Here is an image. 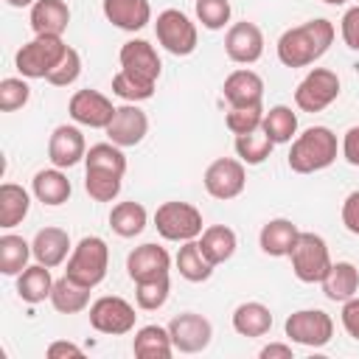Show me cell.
I'll return each instance as SVG.
<instances>
[{
    "instance_id": "1",
    "label": "cell",
    "mask_w": 359,
    "mask_h": 359,
    "mask_svg": "<svg viewBox=\"0 0 359 359\" xmlns=\"http://www.w3.org/2000/svg\"><path fill=\"white\" fill-rule=\"evenodd\" d=\"M334 36H337V28L325 17H314L309 22H300V25H294V28L280 34V39H278V62L283 67H309L320 56H325V50L331 48Z\"/></svg>"
},
{
    "instance_id": "2",
    "label": "cell",
    "mask_w": 359,
    "mask_h": 359,
    "mask_svg": "<svg viewBox=\"0 0 359 359\" xmlns=\"http://www.w3.org/2000/svg\"><path fill=\"white\" fill-rule=\"evenodd\" d=\"M337 154H339L337 135L328 126H309L292 140L286 163L294 174H314L328 168L337 160Z\"/></svg>"
},
{
    "instance_id": "3",
    "label": "cell",
    "mask_w": 359,
    "mask_h": 359,
    "mask_svg": "<svg viewBox=\"0 0 359 359\" xmlns=\"http://www.w3.org/2000/svg\"><path fill=\"white\" fill-rule=\"evenodd\" d=\"M107 269H109V247H107V241L101 236H84L73 247L65 275L79 280L81 286L95 289L107 278Z\"/></svg>"
},
{
    "instance_id": "4",
    "label": "cell",
    "mask_w": 359,
    "mask_h": 359,
    "mask_svg": "<svg viewBox=\"0 0 359 359\" xmlns=\"http://www.w3.org/2000/svg\"><path fill=\"white\" fill-rule=\"evenodd\" d=\"M67 45L62 36H48V34H34L31 42H25L17 56H14V67L20 70L22 79H48L50 70L59 65V59L65 56Z\"/></svg>"
},
{
    "instance_id": "5",
    "label": "cell",
    "mask_w": 359,
    "mask_h": 359,
    "mask_svg": "<svg viewBox=\"0 0 359 359\" xmlns=\"http://www.w3.org/2000/svg\"><path fill=\"white\" fill-rule=\"evenodd\" d=\"M289 261H292L294 278L303 283H320L334 264L325 238L317 233H309V230H300V236L289 252Z\"/></svg>"
},
{
    "instance_id": "6",
    "label": "cell",
    "mask_w": 359,
    "mask_h": 359,
    "mask_svg": "<svg viewBox=\"0 0 359 359\" xmlns=\"http://www.w3.org/2000/svg\"><path fill=\"white\" fill-rule=\"evenodd\" d=\"M202 213L196 205L191 202H180V199H171V202H163L157 210H154V227L157 233L165 238V241H191V238H199L202 236Z\"/></svg>"
},
{
    "instance_id": "7",
    "label": "cell",
    "mask_w": 359,
    "mask_h": 359,
    "mask_svg": "<svg viewBox=\"0 0 359 359\" xmlns=\"http://www.w3.org/2000/svg\"><path fill=\"white\" fill-rule=\"evenodd\" d=\"M154 34L157 42L171 53V56H191L199 45V31L196 22L180 11V8H165L154 20Z\"/></svg>"
},
{
    "instance_id": "8",
    "label": "cell",
    "mask_w": 359,
    "mask_h": 359,
    "mask_svg": "<svg viewBox=\"0 0 359 359\" xmlns=\"http://www.w3.org/2000/svg\"><path fill=\"white\" fill-rule=\"evenodd\" d=\"M283 331H286L289 342H294V345L323 348L334 337V320L323 309H300V311H292L286 317Z\"/></svg>"
},
{
    "instance_id": "9",
    "label": "cell",
    "mask_w": 359,
    "mask_h": 359,
    "mask_svg": "<svg viewBox=\"0 0 359 359\" xmlns=\"http://www.w3.org/2000/svg\"><path fill=\"white\" fill-rule=\"evenodd\" d=\"M135 323H137L135 306L118 294H104V297L90 303V325L98 334L123 337V334L135 331Z\"/></svg>"
},
{
    "instance_id": "10",
    "label": "cell",
    "mask_w": 359,
    "mask_h": 359,
    "mask_svg": "<svg viewBox=\"0 0 359 359\" xmlns=\"http://www.w3.org/2000/svg\"><path fill=\"white\" fill-rule=\"evenodd\" d=\"M339 98V76L328 67H314L294 90V104L303 112H323Z\"/></svg>"
},
{
    "instance_id": "11",
    "label": "cell",
    "mask_w": 359,
    "mask_h": 359,
    "mask_svg": "<svg viewBox=\"0 0 359 359\" xmlns=\"http://www.w3.org/2000/svg\"><path fill=\"white\" fill-rule=\"evenodd\" d=\"M202 182H205V191L213 199L227 202V199H236L244 191V185H247V168H244V163L238 157H219V160H213L205 168Z\"/></svg>"
},
{
    "instance_id": "12",
    "label": "cell",
    "mask_w": 359,
    "mask_h": 359,
    "mask_svg": "<svg viewBox=\"0 0 359 359\" xmlns=\"http://www.w3.org/2000/svg\"><path fill=\"white\" fill-rule=\"evenodd\" d=\"M168 334L174 342V351L180 353H202L213 339V325L208 317L196 311H182L168 323Z\"/></svg>"
},
{
    "instance_id": "13",
    "label": "cell",
    "mask_w": 359,
    "mask_h": 359,
    "mask_svg": "<svg viewBox=\"0 0 359 359\" xmlns=\"http://www.w3.org/2000/svg\"><path fill=\"white\" fill-rule=\"evenodd\" d=\"M118 107H112V101L98 93V90H76L67 101V112L79 126H90V129H107L112 115Z\"/></svg>"
},
{
    "instance_id": "14",
    "label": "cell",
    "mask_w": 359,
    "mask_h": 359,
    "mask_svg": "<svg viewBox=\"0 0 359 359\" xmlns=\"http://www.w3.org/2000/svg\"><path fill=\"white\" fill-rule=\"evenodd\" d=\"M224 53L236 65H255L264 56V34L255 22H233L224 34Z\"/></svg>"
},
{
    "instance_id": "15",
    "label": "cell",
    "mask_w": 359,
    "mask_h": 359,
    "mask_svg": "<svg viewBox=\"0 0 359 359\" xmlns=\"http://www.w3.org/2000/svg\"><path fill=\"white\" fill-rule=\"evenodd\" d=\"M87 157V140L81 135L79 126L73 123H62L50 132L48 137V160L56 168H73L79 163H84Z\"/></svg>"
},
{
    "instance_id": "16",
    "label": "cell",
    "mask_w": 359,
    "mask_h": 359,
    "mask_svg": "<svg viewBox=\"0 0 359 359\" xmlns=\"http://www.w3.org/2000/svg\"><path fill=\"white\" fill-rule=\"evenodd\" d=\"M104 132L115 146L129 149V146H137L146 137L149 118L137 104H123V107L115 109V115H112V121H109V126Z\"/></svg>"
},
{
    "instance_id": "17",
    "label": "cell",
    "mask_w": 359,
    "mask_h": 359,
    "mask_svg": "<svg viewBox=\"0 0 359 359\" xmlns=\"http://www.w3.org/2000/svg\"><path fill=\"white\" fill-rule=\"evenodd\" d=\"M118 62H121V70L137 76V79H146V81H154L160 79V70H163V62L154 50L151 42L146 39H129L121 45V53H118Z\"/></svg>"
},
{
    "instance_id": "18",
    "label": "cell",
    "mask_w": 359,
    "mask_h": 359,
    "mask_svg": "<svg viewBox=\"0 0 359 359\" xmlns=\"http://www.w3.org/2000/svg\"><path fill=\"white\" fill-rule=\"evenodd\" d=\"M126 272L129 278L137 283V280H151V278H163L171 272V255L165 247L149 241V244H140L135 247L129 255H126Z\"/></svg>"
},
{
    "instance_id": "19",
    "label": "cell",
    "mask_w": 359,
    "mask_h": 359,
    "mask_svg": "<svg viewBox=\"0 0 359 359\" xmlns=\"http://www.w3.org/2000/svg\"><path fill=\"white\" fill-rule=\"evenodd\" d=\"M222 95L230 107H258L264 101V79L250 67H238L224 79Z\"/></svg>"
},
{
    "instance_id": "20",
    "label": "cell",
    "mask_w": 359,
    "mask_h": 359,
    "mask_svg": "<svg viewBox=\"0 0 359 359\" xmlns=\"http://www.w3.org/2000/svg\"><path fill=\"white\" fill-rule=\"evenodd\" d=\"M101 11L107 22L121 31H140L151 22V3L149 0H101Z\"/></svg>"
},
{
    "instance_id": "21",
    "label": "cell",
    "mask_w": 359,
    "mask_h": 359,
    "mask_svg": "<svg viewBox=\"0 0 359 359\" xmlns=\"http://www.w3.org/2000/svg\"><path fill=\"white\" fill-rule=\"evenodd\" d=\"M31 250H34V258L36 264H45V266H59L70 258L73 252V244H70V236L67 230L62 227H42L36 230L34 241H31Z\"/></svg>"
},
{
    "instance_id": "22",
    "label": "cell",
    "mask_w": 359,
    "mask_h": 359,
    "mask_svg": "<svg viewBox=\"0 0 359 359\" xmlns=\"http://www.w3.org/2000/svg\"><path fill=\"white\" fill-rule=\"evenodd\" d=\"M31 194L36 196V202H42V205H48V208H59V205H65V202L70 199L73 185H70L65 168L50 165V168H42V171L34 174V180H31Z\"/></svg>"
},
{
    "instance_id": "23",
    "label": "cell",
    "mask_w": 359,
    "mask_h": 359,
    "mask_svg": "<svg viewBox=\"0 0 359 359\" xmlns=\"http://www.w3.org/2000/svg\"><path fill=\"white\" fill-rule=\"evenodd\" d=\"M297 236H300V230L292 219H283V216L269 219L258 233V247H261V252H266L272 258H289Z\"/></svg>"
},
{
    "instance_id": "24",
    "label": "cell",
    "mask_w": 359,
    "mask_h": 359,
    "mask_svg": "<svg viewBox=\"0 0 359 359\" xmlns=\"http://www.w3.org/2000/svg\"><path fill=\"white\" fill-rule=\"evenodd\" d=\"M70 25V8L65 0H36L31 6V31L62 36Z\"/></svg>"
},
{
    "instance_id": "25",
    "label": "cell",
    "mask_w": 359,
    "mask_h": 359,
    "mask_svg": "<svg viewBox=\"0 0 359 359\" xmlns=\"http://www.w3.org/2000/svg\"><path fill=\"white\" fill-rule=\"evenodd\" d=\"M320 286L331 303H345L359 292V269L351 261H334Z\"/></svg>"
},
{
    "instance_id": "26",
    "label": "cell",
    "mask_w": 359,
    "mask_h": 359,
    "mask_svg": "<svg viewBox=\"0 0 359 359\" xmlns=\"http://www.w3.org/2000/svg\"><path fill=\"white\" fill-rule=\"evenodd\" d=\"M132 353L137 359H168L174 353V342H171V334H168V325H143L135 331V339H132Z\"/></svg>"
},
{
    "instance_id": "27",
    "label": "cell",
    "mask_w": 359,
    "mask_h": 359,
    "mask_svg": "<svg viewBox=\"0 0 359 359\" xmlns=\"http://www.w3.org/2000/svg\"><path fill=\"white\" fill-rule=\"evenodd\" d=\"M90 286H81L79 280L62 275L53 280V292H50V306L59 311V314H79L84 309H90Z\"/></svg>"
},
{
    "instance_id": "28",
    "label": "cell",
    "mask_w": 359,
    "mask_h": 359,
    "mask_svg": "<svg viewBox=\"0 0 359 359\" xmlns=\"http://www.w3.org/2000/svg\"><path fill=\"white\" fill-rule=\"evenodd\" d=\"M199 247H202L205 258H208L213 266H219V264H224V261H230V258L236 255L238 238H236V233H233L227 224H210V227L202 230Z\"/></svg>"
},
{
    "instance_id": "29",
    "label": "cell",
    "mask_w": 359,
    "mask_h": 359,
    "mask_svg": "<svg viewBox=\"0 0 359 359\" xmlns=\"http://www.w3.org/2000/svg\"><path fill=\"white\" fill-rule=\"evenodd\" d=\"M53 292V278H50V266L45 264H31L17 275V294L20 300L36 306L45 297H50Z\"/></svg>"
},
{
    "instance_id": "30",
    "label": "cell",
    "mask_w": 359,
    "mask_h": 359,
    "mask_svg": "<svg viewBox=\"0 0 359 359\" xmlns=\"http://www.w3.org/2000/svg\"><path fill=\"white\" fill-rule=\"evenodd\" d=\"M272 328V311L258 303V300H247L241 306H236L233 311V331L241 337H264Z\"/></svg>"
},
{
    "instance_id": "31",
    "label": "cell",
    "mask_w": 359,
    "mask_h": 359,
    "mask_svg": "<svg viewBox=\"0 0 359 359\" xmlns=\"http://www.w3.org/2000/svg\"><path fill=\"white\" fill-rule=\"evenodd\" d=\"M31 210V194L17 185V182H3L0 185V227L11 230L17 227Z\"/></svg>"
},
{
    "instance_id": "32",
    "label": "cell",
    "mask_w": 359,
    "mask_h": 359,
    "mask_svg": "<svg viewBox=\"0 0 359 359\" xmlns=\"http://www.w3.org/2000/svg\"><path fill=\"white\" fill-rule=\"evenodd\" d=\"M146 222H149V213L140 202L129 199V202H118L112 210H109V227L115 236L121 238H135L146 230Z\"/></svg>"
},
{
    "instance_id": "33",
    "label": "cell",
    "mask_w": 359,
    "mask_h": 359,
    "mask_svg": "<svg viewBox=\"0 0 359 359\" xmlns=\"http://www.w3.org/2000/svg\"><path fill=\"white\" fill-rule=\"evenodd\" d=\"M174 264H177V272H180L185 280H191V283H202V280H208V278L213 275V264L205 258V252H202V247H199L196 238L182 241V247H180V252H177V258H174Z\"/></svg>"
},
{
    "instance_id": "34",
    "label": "cell",
    "mask_w": 359,
    "mask_h": 359,
    "mask_svg": "<svg viewBox=\"0 0 359 359\" xmlns=\"http://www.w3.org/2000/svg\"><path fill=\"white\" fill-rule=\"evenodd\" d=\"M261 129L269 135V140L278 143H292L297 137V115L292 112V107L286 104H275L264 112V123Z\"/></svg>"
},
{
    "instance_id": "35",
    "label": "cell",
    "mask_w": 359,
    "mask_h": 359,
    "mask_svg": "<svg viewBox=\"0 0 359 359\" xmlns=\"http://www.w3.org/2000/svg\"><path fill=\"white\" fill-rule=\"evenodd\" d=\"M31 255H34V250H31V244L22 236H17V233L0 236V272L3 275L17 278L28 266Z\"/></svg>"
},
{
    "instance_id": "36",
    "label": "cell",
    "mask_w": 359,
    "mask_h": 359,
    "mask_svg": "<svg viewBox=\"0 0 359 359\" xmlns=\"http://www.w3.org/2000/svg\"><path fill=\"white\" fill-rule=\"evenodd\" d=\"M275 143L269 140V135L264 129L247 132V135H236V154L244 165H261L269 154H272Z\"/></svg>"
},
{
    "instance_id": "37",
    "label": "cell",
    "mask_w": 359,
    "mask_h": 359,
    "mask_svg": "<svg viewBox=\"0 0 359 359\" xmlns=\"http://www.w3.org/2000/svg\"><path fill=\"white\" fill-rule=\"evenodd\" d=\"M84 168H95V171H112V174H126V154L121 146L109 143H95L87 149L84 157Z\"/></svg>"
},
{
    "instance_id": "38",
    "label": "cell",
    "mask_w": 359,
    "mask_h": 359,
    "mask_svg": "<svg viewBox=\"0 0 359 359\" xmlns=\"http://www.w3.org/2000/svg\"><path fill=\"white\" fill-rule=\"evenodd\" d=\"M121 174L112 171H95V168H84V191L90 194V199L95 202H112L121 194Z\"/></svg>"
},
{
    "instance_id": "39",
    "label": "cell",
    "mask_w": 359,
    "mask_h": 359,
    "mask_svg": "<svg viewBox=\"0 0 359 359\" xmlns=\"http://www.w3.org/2000/svg\"><path fill=\"white\" fill-rule=\"evenodd\" d=\"M154 81H146V79H137L126 70H118L112 76V93L118 98H123L126 104H140V101H149L154 95Z\"/></svg>"
},
{
    "instance_id": "40",
    "label": "cell",
    "mask_w": 359,
    "mask_h": 359,
    "mask_svg": "<svg viewBox=\"0 0 359 359\" xmlns=\"http://www.w3.org/2000/svg\"><path fill=\"white\" fill-rule=\"evenodd\" d=\"M168 292H171L168 275L151 278V280H137V283H135V303H137V309H143V311H157V309L165 306Z\"/></svg>"
},
{
    "instance_id": "41",
    "label": "cell",
    "mask_w": 359,
    "mask_h": 359,
    "mask_svg": "<svg viewBox=\"0 0 359 359\" xmlns=\"http://www.w3.org/2000/svg\"><path fill=\"white\" fill-rule=\"evenodd\" d=\"M264 104L258 107H230L227 115H224V126L233 132V135H247V132H255L261 129L264 123Z\"/></svg>"
},
{
    "instance_id": "42",
    "label": "cell",
    "mask_w": 359,
    "mask_h": 359,
    "mask_svg": "<svg viewBox=\"0 0 359 359\" xmlns=\"http://www.w3.org/2000/svg\"><path fill=\"white\" fill-rule=\"evenodd\" d=\"M194 11H196V20L202 22V28H208V31H222L233 14L230 0H196Z\"/></svg>"
},
{
    "instance_id": "43",
    "label": "cell",
    "mask_w": 359,
    "mask_h": 359,
    "mask_svg": "<svg viewBox=\"0 0 359 359\" xmlns=\"http://www.w3.org/2000/svg\"><path fill=\"white\" fill-rule=\"evenodd\" d=\"M31 98V87H28V79L22 76H8L0 81V109L3 112H14V109H22Z\"/></svg>"
},
{
    "instance_id": "44",
    "label": "cell",
    "mask_w": 359,
    "mask_h": 359,
    "mask_svg": "<svg viewBox=\"0 0 359 359\" xmlns=\"http://www.w3.org/2000/svg\"><path fill=\"white\" fill-rule=\"evenodd\" d=\"M79 73H81V56H79V50H76V48H70V45H67L65 56L59 59V65L50 70V76H48L45 81H48V84H53V87H70V84L79 79Z\"/></svg>"
},
{
    "instance_id": "45",
    "label": "cell",
    "mask_w": 359,
    "mask_h": 359,
    "mask_svg": "<svg viewBox=\"0 0 359 359\" xmlns=\"http://www.w3.org/2000/svg\"><path fill=\"white\" fill-rule=\"evenodd\" d=\"M339 34H342V42L359 53V6H351L342 20H339Z\"/></svg>"
},
{
    "instance_id": "46",
    "label": "cell",
    "mask_w": 359,
    "mask_h": 359,
    "mask_svg": "<svg viewBox=\"0 0 359 359\" xmlns=\"http://www.w3.org/2000/svg\"><path fill=\"white\" fill-rule=\"evenodd\" d=\"M339 320H342V328L348 331V337H353V339L359 342V297H356V294L342 303Z\"/></svg>"
},
{
    "instance_id": "47",
    "label": "cell",
    "mask_w": 359,
    "mask_h": 359,
    "mask_svg": "<svg viewBox=\"0 0 359 359\" xmlns=\"http://www.w3.org/2000/svg\"><path fill=\"white\" fill-rule=\"evenodd\" d=\"M342 224L348 233L359 236V191H351L342 202Z\"/></svg>"
},
{
    "instance_id": "48",
    "label": "cell",
    "mask_w": 359,
    "mask_h": 359,
    "mask_svg": "<svg viewBox=\"0 0 359 359\" xmlns=\"http://www.w3.org/2000/svg\"><path fill=\"white\" fill-rule=\"evenodd\" d=\"M342 157L359 168V126H351L345 135H342V146H339Z\"/></svg>"
},
{
    "instance_id": "49",
    "label": "cell",
    "mask_w": 359,
    "mask_h": 359,
    "mask_svg": "<svg viewBox=\"0 0 359 359\" xmlns=\"http://www.w3.org/2000/svg\"><path fill=\"white\" fill-rule=\"evenodd\" d=\"M45 356H48V359H67V356L79 359V356H84V351H81L79 345L67 342V339H56V342H50V345H48Z\"/></svg>"
},
{
    "instance_id": "50",
    "label": "cell",
    "mask_w": 359,
    "mask_h": 359,
    "mask_svg": "<svg viewBox=\"0 0 359 359\" xmlns=\"http://www.w3.org/2000/svg\"><path fill=\"white\" fill-rule=\"evenodd\" d=\"M258 356H261V359H292L294 351H292V345H286V342H269V345L261 348Z\"/></svg>"
},
{
    "instance_id": "51",
    "label": "cell",
    "mask_w": 359,
    "mask_h": 359,
    "mask_svg": "<svg viewBox=\"0 0 359 359\" xmlns=\"http://www.w3.org/2000/svg\"><path fill=\"white\" fill-rule=\"evenodd\" d=\"M11 8H25V6H34L36 0H6Z\"/></svg>"
}]
</instances>
